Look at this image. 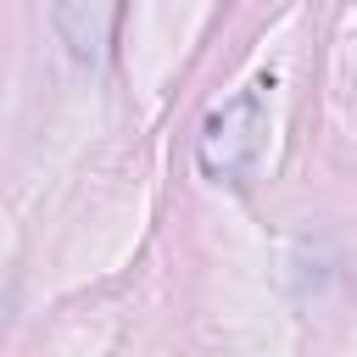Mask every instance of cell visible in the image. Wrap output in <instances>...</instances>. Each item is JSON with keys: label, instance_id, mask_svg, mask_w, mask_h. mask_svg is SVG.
Returning <instances> with one entry per match:
<instances>
[{"label": "cell", "instance_id": "obj_1", "mask_svg": "<svg viewBox=\"0 0 357 357\" xmlns=\"http://www.w3.org/2000/svg\"><path fill=\"white\" fill-rule=\"evenodd\" d=\"M268 78H257V84H245L234 100H223L206 123H201V134H195V162H201V173L206 178H218V184H240L251 167H257V156H262V145H268Z\"/></svg>", "mask_w": 357, "mask_h": 357}, {"label": "cell", "instance_id": "obj_2", "mask_svg": "<svg viewBox=\"0 0 357 357\" xmlns=\"http://www.w3.org/2000/svg\"><path fill=\"white\" fill-rule=\"evenodd\" d=\"M56 33L78 61H100L112 39V0H56Z\"/></svg>", "mask_w": 357, "mask_h": 357}, {"label": "cell", "instance_id": "obj_3", "mask_svg": "<svg viewBox=\"0 0 357 357\" xmlns=\"http://www.w3.org/2000/svg\"><path fill=\"white\" fill-rule=\"evenodd\" d=\"M0 318H6V290H0Z\"/></svg>", "mask_w": 357, "mask_h": 357}]
</instances>
